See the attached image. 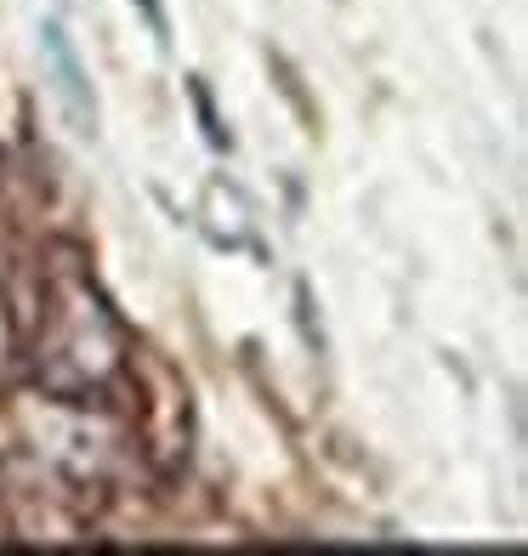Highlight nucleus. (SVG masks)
<instances>
[{
    "mask_svg": "<svg viewBox=\"0 0 528 556\" xmlns=\"http://www.w3.org/2000/svg\"><path fill=\"white\" fill-rule=\"evenodd\" d=\"M46 52H52V63H58V86H63V97H68L74 131H97V103L86 97V74H80V58L68 52V40H63V29H58V23H46Z\"/></svg>",
    "mask_w": 528,
    "mask_h": 556,
    "instance_id": "f257e3e1",
    "label": "nucleus"
},
{
    "mask_svg": "<svg viewBox=\"0 0 528 556\" xmlns=\"http://www.w3.org/2000/svg\"><path fill=\"white\" fill-rule=\"evenodd\" d=\"M137 7L148 12V29H154V40L171 46V23H165V12H160V0H137Z\"/></svg>",
    "mask_w": 528,
    "mask_h": 556,
    "instance_id": "f03ea898",
    "label": "nucleus"
}]
</instances>
